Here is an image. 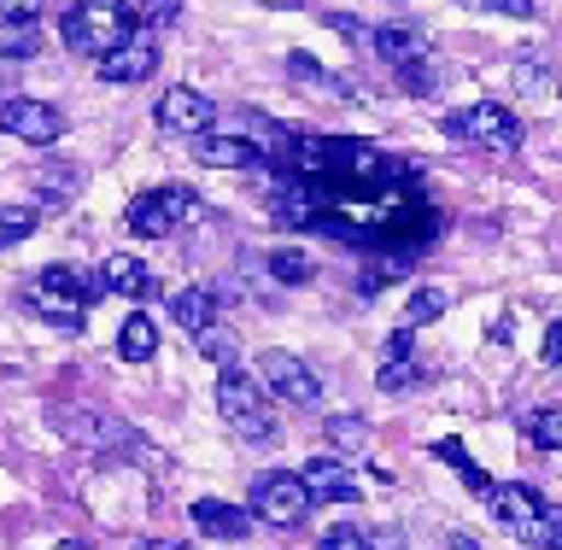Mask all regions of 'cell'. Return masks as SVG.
<instances>
[{
    "label": "cell",
    "mask_w": 562,
    "mask_h": 550,
    "mask_svg": "<svg viewBox=\"0 0 562 550\" xmlns=\"http://www.w3.org/2000/svg\"><path fill=\"white\" fill-rule=\"evenodd\" d=\"M481 504H486L492 516H498L521 545H533V550H562V504L539 498L533 486H521V481H492V492H486Z\"/></svg>",
    "instance_id": "1"
},
{
    "label": "cell",
    "mask_w": 562,
    "mask_h": 550,
    "mask_svg": "<svg viewBox=\"0 0 562 550\" xmlns=\"http://www.w3.org/2000/svg\"><path fill=\"white\" fill-rule=\"evenodd\" d=\"M59 35L77 59H105L135 35V12L123 0H70V12L59 18Z\"/></svg>",
    "instance_id": "2"
},
{
    "label": "cell",
    "mask_w": 562,
    "mask_h": 550,
    "mask_svg": "<svg viewBox=\"0 0 562 550\" xmlns=\"http://www.w3.org/2000/svg\"><path fill=\"white\" fill-rule=\"evenodd\" d=\"M217 411H223V422L240 439H270L276 434V393H270V386H258L235 363L217 369Z\"/></svg>",
    "instance_id": "3"
},
{
    "label": "cell",
    "mask_w": 562,
    "mask_h": 550,
    "mask_svg": "<svg viewBox=\"0 0 562 550\" xmlns=\"http://www.w3.org/2000/svg\"><path fill=\"white\" fill-rule=\"evenodd\" d=\"M246 504H252V516H258L263 527H276V534L305 527V516L316 509L305 474H293V469H263L258 481H252V492H246Z\"/></svg>",
    "instance_id": "4"
},
{
    "label": "cell",
    "mask_w": 562,
    "mask_h": 550,
    "mask_svg": "<svg viewBox=\"0 0 562 550\" xmlns=\"http://www.w3.org/2000/svg\"><path fill=\"white\" fill-rule=\"evenodd\" d=\"M88 299H94V288L77 276V270H65V263H53V270L35 276V293L24 299V305L35 316H47L53 328H65V334H77L88 323Z\"/></svg>",
    "instance_id": "5"
},
{
    "label": "cell",
    "mask_w": 562,
    "mask_h": 550,
    "mask_svg": "<svg viewBox=\"0 0 562 550\" xmlns=\"http://www.w3.org/2000/svg\"><path fill=\"white\" fill-rule=\"evenodd\" d=\"M446 130L457 141H469V147H481V153H521V141H527L521 117L509 112V105H498V100H481V105H469V112H451Z\"/></svg>",
    "instance_id": "6"
},
{
    "label": "cell",
    "mask_w": 562,
    "mask_h": 550,
    "mask_svg": "<svg viewBox=\"0 0 562 550\" xmlns=\"http://www.w3.org/2000/svg\"><path fill=\"white\" fill-rule=\"evenodd\" d=\"M53 422H59V434L70 439V446H82V451H117V457H140V451H147V439H135L130 422L105 416V411H94V404H82V411H59Z\"/></svg>",
    "instance_id": "7"
},
{
    "label": "cell",
    "mask_w": 562,
    "mask_h": 550,
    "mask_svg": "<svg viewBox=\"0 0 562 550\" xmlns=\"http://www.w3.org/2000/svg\"><path fill=\"white\" fill-rule=\"evenodd\" d=\"M258 381L270 386V393L281 399V404H323V375L299 358V351H281V346H270V351H258Z\"/></svg>",
    "instance_id": "8"
},
{
    "label": "cell",
    "mask_w": 562,
    "mask_h": 550,
    "mask_svg": "<svg viewBox=\"0 0 562 550\" xmlns=\"http://www.w3.org/2000/svg\"><path fill=\"white\" fill-rule=\"evenodd\" d=\"M193 158L211 165V170H258L263 158H270V147H263L246 123H223V130L193 135Z\"/></svg>",
    "instance_id": "9"
},
{
    "label": "cell",
    "mask_w": 562,
    "mask_h": 550,
    "mask_svg": "<svg viewBox=\"0 0 562 550\" xmlns=\"http://www.w3.org/2000/svg\"><path fill=\"white\" fill-rule=\"evenodd\" d=\"M188 211H193V193L170 182V188H147V193H140L123 223H130V235H140V240H165V235L182 228Z\"/></svg>",
    "instance_id": "10"
},
{
    "label": "cell",
    "mask_w": 562,
    "mask_h": 550,
    "mask_svg": "<svg viewBox=\"0 0 562 550\" xmlns=\"http://www.w3.org/2000/svg\"><path fill=\"white\" fill-rule=\"evenodd\" d=\"M0 130L18 135V141H30V147H53V141L65 135V112L59 105H47V100H0Z\"/></svg>",
    "instance_id": "11"
},
{
    "label": "cell",
    "mask_w": 562,
    "mask_h": 550,
    "mask_svg": "<svg viewBox=\"0 0 562 550\" xmlns=\"http://www.w3.org/2000/svg\"><path fill=\"white\" fill-rule=\"evenodd\" d=\"M158 130L165 135H205V130H217V105L200 88H170L158 100Z\"/></svg>",
    "instance_id": "12"
},
{
    "label": "cell",
    "mask_w": 562,
    "mask_h": 550,
    "mask_svg": "<svg viewBox=\"0 0 562 550\" xmlns=\"http://www.w3.org/2000/svg\"><path fill=\"white\" fill-rule=\"evenodd\" d=\"M94 70L105 82H147L153 70H158V42H153V30H135L123 47H112L105 59H94Z\"/></svg>",
    "instance_id": "13"
},
{
    "label": "cell",
    "mask_w": 562,
    "mask_h": 550,
    "mask_svg": "<svg viewBox=\"0 0 562 550\" xmlns=\"http://www.w3.org/2000/svg\"><path fill=\"white\" fill-rule=\"evenodd\" d=\"M188 516H193V527H200L205 539H223V545H235V539H246L252 534V504H228V498H193L188 504Z\"/></svg>",
    "instance_id": "14"
},
{
    "label": "cell",
    "mask_w": 562,
    "mask_h": 550,
    "mask_svg": "<svg viewBox=\"0 0 562 550\" xmlns=\"http://www.w3.org/2000/svg\"><path fill=\"white\" fill-rule=\"evenodd\" d=\"M299 474H305V486H311L316 504H358V481H351V463H346V457L323 451V457H311Z\"/></svg>",
    "instance_id": "15"
},
{
    "label": "cell",
    "mask_w": 562,
    "mask_h": 550,
    "mask_svg": "<svg viewBox=\"0 0 562 550\" xmlns=\"http://www.w3.org/2000/svg\"><path fill=\"white\" fill-rule=\"evenodd\" d=\"M100 293H123V299H153L158 293V281H153V270L140 258H130V252H112L100 263Z\"/></svg>",
    "instance_id": "16"
},
{
    "label": "cell",
    "mask_w": 562,
    "mask_h": 550,
    "mask_svg": "<svg viewBox=\"0 0 562 550\" xmlns=\"http://www.w3.org/2000/svg\"><path fill=\"white\" fill-rule=\"evenodd\" d=\"M369 47L398 70V65L428 59V30H416V24H375V42H369Z\"/></svg>",
    "instance_id": "17"
},
{
    "label": "cell",
    "mask_w": 562,
    "mask_h": 550,
    "mask_svg": "<svg viewBox=\"0 0 562 550\" xmlns=\"http://www.w3.org/2000/svg\"><path fill=\"white\" fill-rule=\"evenodd\" d=\"M170 316L182 323V334L217 328V293H211V288H176L170 293Z\"/></svg>",
    "instance_id": "18"
},
{
    "label": "cell",
    "mask_w": 562,
    "mask_h": 550,
    "mask_svg": "<svg viewBox=\"0 0 562 550\" xmlns=\"http://www.w3.org/2000/svg\"><path fill=\"white\" fill-rule=\"evenodd\" d=\"M117 358H123V363L158 358V323H153L147 311H130V316H123V328H117Z\"/></svg>",
    "instance_id": "19"
},
{
    "label": "cell",
    "mask_w": 562,
    "mask_h": 550,
    "mask_svg": "<svg viewBox=\"0 0 562 550\" xmlns=\"http://www.w3.org/2000/svg\"><path fill=\"white\" fill-rule=\"evenodd\" d=\"M328 451L346 457V463H358V457L369 451V416H358V411L328 416Z\"/></svg>",
    "instance_id": "20"
},
{
    "label": "cell",
    "mask_w": 562,
    "mask_h": 550,
    "mask_svg": "<svg viewBox=\"0 0 562 550\" xmlns=\"http://www.w3.org/2000/svg\"><path fill=\"white\" fill-rule=\"evenodd\" d=\"M516 428L533 439L539 451H562V404H533V411L516 416Z\"/></svg>",
    "instance_id": "21"
},
{
    "label": "cell",
    "mask_w": 562,
    "mask_h": 550,
    "mask_svg": "<svg viewBox=\"0 0 562 550\" xmlns=\"http://www.w3.org/2000/svg\"><path fill=\"white\" fill-rule=\"evenodd\" d=\"M434 457H439V463H451L457 474H463V486L474 492V498H486V492H492V474H486V469H481V463H474V457L463 451V439H439Z\"/></svg>",
    "instance_id": "22"
},
{
    "label": "cell",
    "mask_w": 562,
    "mask_h": 550,
    "mask_svg": "<svg viewBox=\"0 0 562 550\" xmlns=\"http://www.w3.org/2000/svg\"><path fill=\"white\" fill-rule=\"evenodd\" d=\"M422 375H428V369H422V358L411 351V358H386L375 386H381V393H411V386H422Z\"/></svg>",
    "instance_id": "23"
},
{
    "label": "cell",
    "mask_w": 562,
    "mask_h": 550,
    "mask_svg": "<svg viewBox=\"0 0 562 550\" xmlns=\"http://www.w3.org/2000/svg\"><path fill=\"white\" fill-rule=\"evenodd\" d=\"M270 276L281 281V288H305V281L316 276V263L305 252H293V246H276V252H270Z\"/></svg>",
    "instance_id": "24"
},
{
    "label": "cell",
    "mask_w": 562,
    "mask_h": 550,
    "mask_svg": "<svg viewBox=\"0 0 562 550\" xmlns=\"http://www.w3.org/2000/svg\"><path fill=\"white\" fill-rule=\"evenodd\" d=\"M288 70H293V82H305V88H323V94H346V82L334 77V70L316 65L311 53H288Z\"/></svg>",
    "instance_id": "25"
},
{
    "label": "cell",
    "mask_w": 562,
    "mask_h": 550,
    "mask_svg": "<svg viewBox=\"0 0 562 550\" xmlns=\"http://www.w3.org/2000/svg\"><path fill=\"white\" fill-rule=\"evenodd\" d=\"M35 53H42L35 24H7V18H0V59H35Z\"/></svg>",
    "instance_id": "26"
},
{
    "label": "cell",
    "mask_w": 562,
    "mask_h": 550,
    "mask_svg": "<svg viewBox=\"0 0 562 550\" xmlns=\"http://www.w3.org/2000/svg\"><path fill=\"white\" fill-rule=\"evenodd\" d=\"M35 205H0V252H7V246H18V240H30L35 235Z\"/></svg>",
    "instance_id": "27"
},
{
    "label": "cell",
    "mask_w": 562,
    "mask_h": 550,
    "mask_svg": "<svg viewBox=\"0 0 562 550\" xmlns=\"http://www.w3.org/2000/svg\"><path fill=\"white\" fill-rule=\"evenodd\" d=\"M439 316H446V288H416L411 305H404V323L411 328H428V323H439Z\"/></svg>",
    "instance_id": "28"
},
{
    "label": "cell",
    "mask_w": 562,
    "mask_h": 550,
    "mask_svg": "<svg viewBox=\"0 0 562 550\" xmlns=\"http://www.w3.org/2000/svg\"><path fill=\"white\" fill-rule=\"evenodd\" d=\"M193 346H200V358L211 363H235V334H223V328H205V334H193Z\"/></svg>",
    "instance_id": "29"
},
{
    "label": "cell",
    "mask_w": 562,
    "mask_h": 550,
    "mask_svg": "<svg viewBox=\"0 0 562 550\" xmlns=\"http://www.w3.org/2000/svg\"><path fill=\"white\" fill-rule=\"evenodd\" d=\"M316 550H369V534L351 527V521H340V527H328V534L316 539Z\"/></svg>",
    "instance_id": "30"
},
{
    "label": "cell",
    "mask_w": 562,
    "mask_h": 550,
    "mask_svg": "<svg viewBox=\"0 0 562 550\" xmlns=\"http://www.w3.org/2000/svg\"><path fill=\"white\" fill-rule=\"evenodd\" d=\"M182 18V0H140V24L147 30H170Z\"/></svg>",
    "instance_id": "31"
},
{
    "label": "cell",
    "mask_w": 562,
    "mask_h": 550,
    "mask_svg": "<svg viewBox=\"0 0 562 550\" xmlns=\"http://www.w3.org/2000/svg\"><path fill=\"white\" fill-rule=\"evenodd\" d=\"M469 12H498V18H533V0H457Z\"/></svg>",
    "instance_id": "32"
},
{
    "label": "cell",
    "mask_w": 562,
    "mask_h": 550,
    "mask_svg": "<svg viewBox=\"0 0 562 550\" xmlns=\"http://www.w3.org/2000/svg\"><path fill=\"white\" fill-rule=\"evenodd\" d=\"M42 12H47V0H0V18H7V24H35Z\"/></svg>",
    "instance_id": "33"
},
{
    "label": "cell",
    "mask_w": 562,
    "mask_h": 550,
    "mask_svg": "<svg viewBox=\"0 0 562 550\" xmlns=\"http://www.w3.org/2000/svg\"><path fill=\"white\" fill-rule=\"evenodd\" d=\"M516 82L527 88V94H551V70L533 65V59H521V65H516Z\"/></svg>",
    "instance_id": "34"
},
{
    "label": "cell",
    "mask_w": 562,
    "mask_h": 550,
    "mask_svg": "<svg viewBox=\"0 0 562 550\" xmlns=\"http://www.w3.org/2000/svg\"><path fill=\"white\" fill-rule=\"evenodd\" d=\"M398 82L411 88V94H434V70H428V59H416V65H398Z\"/></svg>",
    "instance_id": "35"
},
{
    "label": "cell",
    "mask_w": 562,
    "mask_h": 550,
    "mask_svg": "<svg viewBox=\"0 0 562 550\" xmlns=\"http://www.w3.org/2000/svg\"><path fill=\"white\" fill-rule=\"evenodd\" d=\"M328 24H334V30H340V35H346V42H358V47H369V42H375V30H363V24H358V18H351V12H328Z\"/></svg>",
    "instance_id": "36"
},
{
    "label": "cell",
    "mask_w": 562,
    "mask_h": 550,
    "mask_svg": "<svg viewBox=\"0 0 562 550\" xmlns=\"http://www.w3.org/2000/svg\"><path fill=\"white\" fill-rule=\"evenodd\" d=\"M411 334H416L411 323H404V328H393V334H386V346H381V363H386V358H411V346H416V340H411Z\"/></svg>",
    "instance_id": "37"
},
{
    "label": "cell",
    "mask_w": 562,
    "mask_h": 550,
    "mask_svg": "<svg viewBox=\"0 0 562 550\" xmlns=\"http://www.w3.org/2000/svg\"><path fill=\"white\" fill-rule=\"evenodd\" d=\"M539 363L562 369V323H551V328H544V340H539Z\"/></svg>",
    "instance_id": "38"
},
{
    "label": "cell",
    "mask_w": 562,
    "mask_h": 550,
    "mask_svg": "<svg viewBox=\"0 0 562 550\" xmlns=\"http://www.w3.org/2000/svg\"><path fill=\"white\" fill-rule=\"evenodd\" d=\"M446 550H486V545H481V539H469V534H451Z\"/></svg>",
    "instance_id": "39"
},
{
    "label": "cell",
    "mask_w": 562,
    "mask_h": 550,
    "mask_svg": "<svg viewBox=\"0 0 562 550\" xmlns=\"http://www.w3.org/2000/svg\"><path fill=\"white\" fill-rule=\"evenodd\" d=\"M135 550H193V545H170V539H140Z\"/></svg>",
    "instance_id": "40"
},
{
    "label": "cell",
    "mask_w": 562,
    "mask_h": 550,
    "mask_svg": "<svg viewBox=\"0 0 562 550\" xmlns=\"http://www.w3.org/2000/svg\"><path fill=\"white\" fill-rule=\"evenodd\" d=\"M53 550H100V545H82V539H59Z\"/></svg>",
    "instance_id": "41"
}]
</instances>
